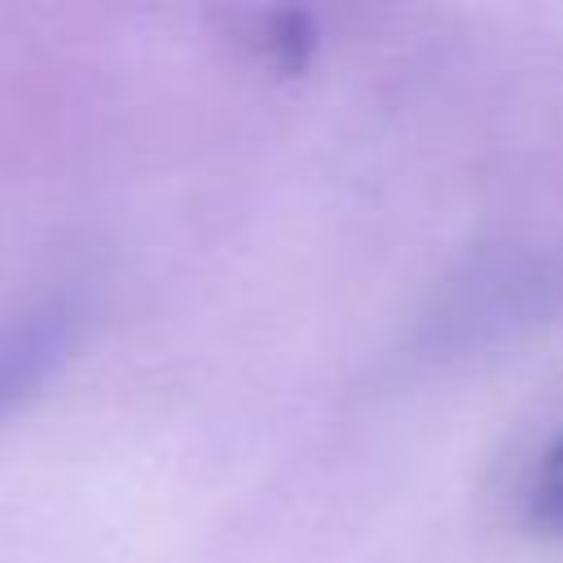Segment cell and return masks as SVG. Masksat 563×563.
<instances>
[{"mask_svg":"<svg viewBox=\"0 0 563 563\" xmlns=\"http://www.w3.org/2000/svg\"><path fill=\"white\" fill-rule=\"evenodd\" d=\"M532 515L545 528L563 532V435L541 457V471H537V484H532Z\"/></svg>","mask_w":563,"mask_h":563,"instance_id":"cell-2","label":"cell"},{"mask_svg":"<svg viewBox=\"0 0 563 563\" xmlns=\"http://www.w3.org/2000/svg\"><path fill=\"white\" fill-rule=\"evenodd\" d=\"M79 325V308L53 295L0 330V418L13 413L66 356Z\"/></svg>","mask_w":563,"mask_h":563,"instance_id":"cell-1","label":"cell"}]
</instances>
